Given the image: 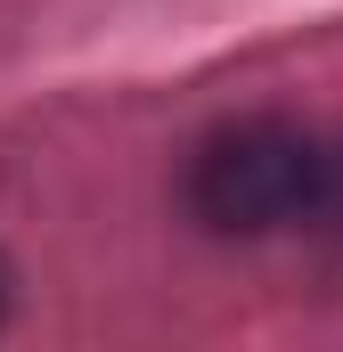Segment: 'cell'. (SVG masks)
Masks as SVG:
<instances>
[{"instance_id": "7a4b0ae2", "label": "cell", "mask_w": 343, "mask_h": 352, "mask_svg": "<svg viewBox=\"0 0 343 352\" xmlns=\"http://www.w3.org/2000/svg\"><path fill=\"white\" fill-rule=\"evenodd\" d=\"M0 311H8V270H0Z\"/></svg>"}, {"instance_id": "6da1fadb", "label": "cell", "mask_w": 343, "mask_h": 352, "mask_svg": "<svg viewBox=\"0 0 343 352\" xmlns=\"http://www.w3.org/2000/svg\"><path fill=\"white\" fill-rule=\"evenodd\" d=\"M335 197V148L303 123H221L188 164V213L221 238H278Z\"/></svg>"}]
</instances>
